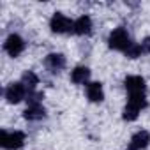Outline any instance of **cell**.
Instances as JSON below:
<instances>
[{"label": "cell", "instance_id": "obj_8", "mask_svg": "<svg viewBox=\"0 0 150 150\" xmlns=\"http://www.w3.org/2000/svg\"><path fill=\"white\" fill-rule=\"evenodd\" d=\"M150 145V134L146 131H138L129 143V150H143Z\"/></svg>", "mask_w": 150, "mask_h": 150}, {"label": "cell", "instance_id": "obj_4", "mask_svg": "<svg viewBox=\"0 0 150 150\" xmlns=\"http://www.w3.org/2000/svg\"><path fill=\"white\" fill-rule=\"evenodd\" d=\"M27 94H28V92H27V88L23 87L21 81H20V83H11V85L6 88V99H7L11 104H18L20 101L25 99Z\"/></svg>", "mask_w": 150, "mask_h": 150}, {"label": "cell", "instance_id": "obj_6", "mask_svg": "<svg viewBox=\"0 0 150 150\" xmlns=\"http://www.w3.org/2000/svg\"><path fill=\"white\" fill-rule=\"evenodd\" d=\"M124 85H125L129 96H141V94H145V88H146L145 80L141 76H127L124 80Z\"/></svg>", "mask_w": 150, "mask_h": 150}, {"label": "cell", "instance_id": "obj_7", "mask_svg": "<svg viewBox=\"0 0 150 150\" xmlns=\"http://www.w3.org/2000/svg\"><path fill=\"white\" fill-rule=\"evenodd\" d=\"M44 65L50 72H60L65 67V57L60 53H50L44 58Z\"/></svg>", "mask_w": 150, "mask_h": 150}, {"label": "cell", "instance_id": "obj_5", "mask_svg": "<svg viewBox=\"0 0 150 150\" xmlns=\"http://www.w3.org/2000/svg\"><path fill=\"white\" fill-rule=\"evenodd\" d=\"M4 50L11 55V57H18L23 50H25V41L18 35V34H11L6 42H4Z\"/></svg>", "mask_w": 150, "mask_h": 150}, {"label": "cell", "instance_id": "obj_16", "mask_svg": "<svg viewBox=\"0 0 150 150\" xmlns=\"http://www.w3.org/2000/svg\"><path fill=\"white\" fill-rule=\"evenodd\" d=\"M141 50H143L145 53H150V37H145V39H143V42H141Z\"/></svg>", "mask_w": 150, "mask_h": 150}, {"label": "cell", "instance_id": "obj_1", "mask_svg": "<svg viewBox=\"0 0 150 150\" xmlns=\"http://www.w3.org/2000/svg\"><path fill=\"white\" fill-rule=\"evenodd\" d=\"M0 143L6 150H18L25 145V134L21 131H2L0 132Z\"/></svg>", "mask_w": 150, "mask_h": 150}, {"label": "cell", "instance_id": "obj_11", "mask_svg": "<svg viewBox=\"0 0 150 150\" xmlns=\"http://www.w3.org/2000/svg\"><path fill=\"white\" fill-rule=\"evenodd\" d=\"M23 117L27 120H42L46 117V110L42 104H28V108L25 110Z\"/></svg>", "mask_w": 150, "mask_h": 150}, {"label": "cell", "instance_id": "obj_13", "mask_svg": "<svg viewBox=\"0 0 150 150\" xmlns=\"http://www.w3.org/2000/svg\"><path fill=\"white\" fill-rule=\"evenodd\" d=\"M21 83H23V87L27 88V92H28V94H32V92L35 90L37 83H39V78H37V74H35V72L27 71L23 76H21Z\"/></svg>", "mask_w": 150, "mask_h": 150}, {"label": "cell", "instance_id": "obj_12", "mask_svg": "<svg viewBox=\"0 0 150 150\" xmlns=\"http://www.w3.org/2000/svg\"><path fill=\"white\" fill-rule=\"evenodd\" d=\"M88 78H90V69L88 67H76L72 72H71V80H72V83H78V85H81V83H87L88 81Z\"/></svg>", "mask_w": 150, "mask_h": 150}, {"label": "cell", "instance_id": "obj_14", "mask_svg": "<svg viewBox=\"0 0 150 150\" xmlns=\"http://www.w3.org/2000/svg\"><path fill=\"white\" fill-rule=\"evenodd\" d=\"M139 111H141L139 108H136L134 104H129V103H127V106L124 108V115H122V117H124V120H129V122H131V120H136V118H138Z\"/></svg>", "mask_w": 150, "mask_h": 150}, {"label": "cell", "instance_id": "obj_15", "mask_svg": "<svg viewBox=\"0 0 150 150\" xmlns=\"http://www.w3.org/2000/svg\"><path fill=\"white\" fill-rule=\"evenodd\" d=\"M141 44H136V42H131V46L125 50V57H129V58H138L139 55H141Z\"/></svg>", "mask_w": 150, "mask_h": 150}, {"label": "cell", "instance_id": "obj_10", "mask_svg": "<svg viewBox=\"0 0 150 150\" xmlns=\"http://www.w3.org/2000/svg\"><path fill=\"white\" fill-rule=\"evenodd\" d=\"M72 32L78 34V35H88L92 32V20L88 16H80L76 21H74Z\"/></svg>", "mask_w": 150, "mask_h": 150}, {"label": "cell", "instance_id": "obj_3", "mask_svg": "<svg viewBox=\"0 0 150 150\" xmlns=\"http://www.w3.org/2000/svg\"><path fill=\"white\" fill-rule=\"evenodd\" d=\"M50 27H51V30L55 34H65V32H71L74 28V21H71L62 13H55L51 21H50Z\"/></svg>", "mask_w": 150, "mask_h": 150}, {"label": "cell", "instance_id": "obj_2", "mask_svg": "<svg viewBox=\"0 0 150 150\" xmlns=\"http://www.w3.org/2000/svg\"><path fill=\"white\" fill-rule=\"evenodd\" d=\"M108 44H110V48H113V50L125 51V50L131 46V37H129V34H127L125 28L118 27V28H115V30L110 34V37H108Z\"/></svg>", "mask_w": 150, "mask_h": 150}, {"label": "cell", "instance_id": "obj_9", "mask_svg": "<svg viewBox=\"0 0 150 150\" xmlns=\"http://www.w3.org/2000/svg\"><path fill=\"white\" fill-rule=\"evenodd\" d=\"M87 97L88 101L92 103H101L104 99V90H103V85L99 81H92L87 85Z\"/></svg>", "mask_w": 150, "mask_h": 150}]
</instances>
